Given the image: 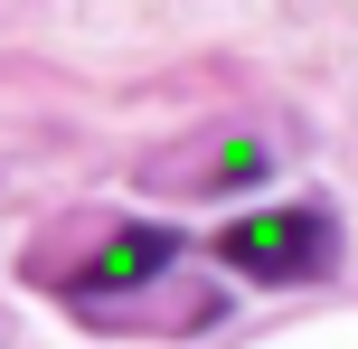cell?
I'll return each instance as SVG.
<instances>
[{
  "instance_id": "cell-1",
  "label": "cell",
  "mask_w": 358,
  "mask_h": 349,
  "mask_svg": "<svg viewBox=\"0 0 358 349\" xmlns=\"http://www.w3.org/2000/svg\"><path fill=\"white\" fill-rule=\"evenodd\" d=\"M217 255L255 283H292L330 255V218L321 208H264V218H227L217 227Z\"/></svg>"
},
{
  "instance_id": "cell-2",
  "label": "cell",
  "mask_w": 358,
  "mask_h": 349,
  "mask_svg": "<svg viewBox=\"0 0 358 349\" xmlns=\"http://www.w3.org/2000/svg\"><path fill=\"white\" fill-rule=\"evenodd\" d=\"M170 255H179V236H170V227H113V236H104V245H94V255L66 274V302H104V293H132V283L170 274Z\"/></svg>"
}]
</instances>
